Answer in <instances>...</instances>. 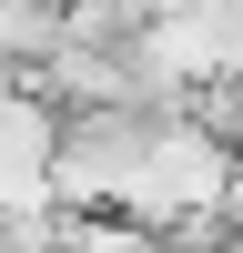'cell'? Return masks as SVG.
<instances>
[{
  "mask_svg": "<svg viewBox=\"0 0 243 253\" xmlns=\"http://www.w3.org/2000/svg\"><path fill=\"white\" fill-rule=\"evenodd\" d=\"M61 253H172V243H162L152 223H122V213H91V223L71 213V243Z\"/></svg>",
  "mask_w": 243,
  "mask_h": 253,
  "instance_id": "obj_1",
  "label": "cell"
},
{
  "mask_svg": "<svg viewBox=\"0 0 243 253\" xmlns=\"http://www.w3.org/2000/svg\"><path fill=\"white\" fill-rule=\"evenodd\" d=\"M162 10H233V0H142V20H162Z\"/></svg>",
  "mask_w": 243,
  "mask_h": 253,
  "instance_id": "obj_2",
  "label": "cell"
}]
</instances>
